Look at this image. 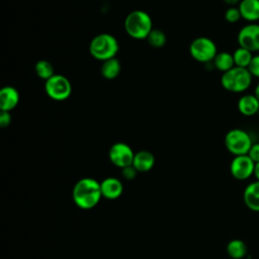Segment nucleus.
<instances>
[{"mask_svg": "<svg viewBox=\"0 0 259 259\" xmlns=\"http://www.w3.org/2000/svg\"><path fill=\"white\" fill-rule=\"evenodd\" d=\"M102 196L100 183L93 178L80 179L73 188L74 202L83 209L94 207Z\"/></svg>", "mask_w": 259, "mask_h": 259, "instance_id": "1", "label": "nucleus"}, {"mask_svg": "<svg viewBox=\"0 0 259 259\" xmlns=\"http://www.w3.org/2000/svg\"><path fill=\"white\" fill-rule=\"evenodd\" d=\"M123 25L127 35L138 40L147 39L153 29L151 16L148 12L140 9L130 12L124 18Z\"/></svg>", "mask_w": 259, "mask_h": 259, "instance_id": "2", "label": "nucleus"}, {"mask_svg": "<svg viewBox=\"0 0 259 259\" xmlns=\"http://www.w3.org/2000/svg\"><path fill=\"white\" fill-rule=\"evenodd\" d=\"M119 50L116 37L110 33H99L95 35L89 44L90 55L98 61H107L115 58Z\"/></svg>", "mask_w": 259, "mask_h": 259, "instance_id": "3", "label": "nucleus"}, {"mask_svg": "<svg viewBox=\"0 0 259 259\" xmlns=\"http://www.w3.org/2000/svg\"><path fill=\"white\" fill-rule=\"evenodd\" d=\"M253 76L247 68L234 67L228 72L223 73L221 84L224 89L233 93H243L250 88Z\"/></svg>", "mask_w": 259, "mask_h": 259, "instance_id": "4", "label": "nucleus"}, {"mask_svg": "<svg viewBox=\"0 0 259 259\" xmlns=\"http://www.w3.org/2000/svg\"><path fill=\"white\" fill-rule=\"evenodd\" d=\"M252 144L251 136L242 128H232L225 136V146L234 156L247 155Z\"/></svg>", "mask_w": 259, "mask_h": 259, "instance_id": "5", "label": "nucleus"}, {"mask_svg": "<svg viewBox=\"0 0 259 259\" xmlns=\"http://www.w3.org/2000/svg\"><path fill=\"white\" fill-rule=\"evenodd\" d=\"M218 53L215 42L206 36L194 38L189 46L190 56L199 63L207 64L212 62Z\"/></svg>", "mask_w": 259, "mask_h": 259, "instance_id": "6", "label": "nucleus"}, {"mask_svg": "<svg viewBox=\"0 0 259 259\" xmlns=\"http://www.w3.org/2000/svg\"><path fill=\"white\" fill-rule=\"evenodd\" d=\"M46 94L53 100L64 101L71 96L72 85L70 80L61 74H55L45 81Z\"/></svg>", "mask_w": 259, "mask_h": 259, "instance_id": "7", "label": "nucleus"}, {"mask_svg": "<svg viewBox=\"0 0 259 259\" xmlns=\"http://www.w3.org/2000/svg\"><path fill=\"white\" fill-rule=\"evenodd\" d=\"M237 40L239 47L252 53L259 52V23H247L238 32Z\"/></svg>", "mask_w": 259, "mask_h": 259, "instance_id": "8", "label": "nucleus"}, {"mask_svg": "<svg viewBox=\"0 0 259 259\" xmlns=\"http://www.w3.org/2000/svg\"><path fill=\"white\" fill-rule=\"evenodd\" d=\"M108 157L110 162L114 166L122 169L126 166L133 165L135 153L127 144L122 142H117L110 147L108 152Z\"/></svg>", "mask_w": 259, "mask_h": 259, "instance_id": "9", "label": "nucleus"}, {"mask_svg": "<svg viewBox=\"0 0 259 259\" xmlns=\"http://www.w3.org/2000/svg\"><path fill=\"white\" fill-rule=\"evenodd\" d=\"M255 163L248 155L234 156L230 164V172L237 180H246L254 174Z\"/></svg>", "mask_w": 259, "mask_h": 259, "instance_id": "10", "label": "nucleus"}, {"mask_svg": "<svg viewBox=\"0 0 259 259\" xmlns=\"http://www.w3.org/2000/svg\"><path fill=\"white\" fill-rule=\"evenodd\" d=\"M18 90L13 86H4L0 90V108L2 111H11L19 103Z\"/></svg>", "mask_w": 259, "mask_h": 259, "instance_id": "11", "label": "nucleus"}, {"mask_svg": "<svg viewBox=\"0 0 259 259\" xmlns=\"http://www.w3.org/2000/svg\"><path fill=\"white\" fill-rule=\"evenodd\" d=\"M237 108L244 116H254L259 113V100L254 93L243 94L238 100Z\"/></svg>", "mask_w": 259, "mask_h": 259, "instance_id": "12", "label": "nucleus"}, {"mask_svg": "<svg viewBox=\"0 0 259 259\" xmlns=\"http://www.w3.org/2000/svg\"><path fill=\"white\" fill-rule=\"evenodd\" d=\"M242 19L248 23L259 20V0H241L238 5Z\"/></svg>", "mask_w": 259, "mask_h": 259, "instance_id": "13", "label": "nucleus"}, {"mask_svg": "<svg viewBox=\"0 0 259 259\" xmlns=\"http://www.w3.org/2000/svg\"><path fill=\"white\" fill-rule=\"evenodd\" d=\"M243 200L246 206L252 211L259 212V181L249 183L243 192Z\"/></svg>", "mask_w": 259, "mask_h": 259, "instance_id": "14", "label": "nucleus"}, {"mask_svg": "<svg viewBox=\"0 0 259 259\" xmlns=\"http://www.w3.org/2000/svg\"><path fill=\"white\" fill-rule=\"evenodd\" d=\"M101 193L107 199H115L122 193L123 186L119 179L115 177H108L100 183Z\"/></svg>", "mask_w": 259, "mask_h": 259, "instance_id": "15", "label": "nucleus"}, {"mask_svg": "<svg viewBox=\"0 0 259 259\" xmlns=\"http://www.w3.org/2000/svg\"><path fill=\"white\" fill-rule=\"evenodd\" d=\"M155 164L154 155L146 150L139 151L135 154L133 166L138 170V172H148Z\"/></svg>", "mask_w": 259, "mask_h": 259, "instance_id": "16", "label": "nucleus"}, {"mask_svg": "<svg viewBox=\"0 0 259 259\" xmlns=\"http://www.w3.org/2000/svg\"><path fill=\"white\" fill-rule=\"evenodd\" d=\"M121 71V64L118 59L112 58L107 61L102 62L100 73L104 79L113 80L115 79Z\"/></svg>", "mask_w": 259, "mask_h": 259, "instance_id": "17", "label": "nucleus"}, {"mask_svg": "<svg viewBox=\"0 0 259 259\" xmlns=\"http://www.w3.org/2000/svg\"><path fill=\"white\" fill-rule=\"evenodd\" d=\"M211 63L213 64V67L222 73L228 72L235 67L233 54L229 52H219Z\"/></svg>", "mask_w": 259, "mask_h": 259, "instance_id": "18", "label": "nucleus"}, {"mask_svg": "<svg viewBox=\"0 0 259 259\" xmlns=\"http://www.w3.org/2000/svg\"><path fill=\"white\" fill-rule=\"evenodd\" d=\"M227 253L233 259H242L248 253L246 243L240 239L231 240L227 245Z\"/></svg>", "mask_w": 259, "mask_h": 259, "instance_id": "19", "label": "nucleus"}, {"mask_svg": "<svg viewBox=\"0 0 259 259\" xmlns=\"http://www.w3.org/2000/svg\"><path fill=\"white\" fill-rule=\"evenodd\" d=\"M253 56H254L253 53L250 52L249 50L239 47L233 53L235 66L241 67V68H248L253 59Z\"/></svg>", "mask_w": 259, "mask_h": 259, "instance_id": "20", "label": "nucleus"}, {"mask_svg": "<svg viewBox=\"0 0 259 259\" xmlns=\"http://www.w3.org/2000/svg\"><path fill=\"white\" fill-rule=\"evenodd\" d=\"M34 71H35L36 76L39 79H42L45 81H47L48 79H50L51 77H53L55 75L54 67H53L52 63L47 60L37 61L34 66Z\"/></svg>", "mask_w": 259, "mask_h": 259, "instance_id": "21", "label": "nucleus"}, {"mask_svg": "<svg viewBox=\"0 0 259 259\" xmlns=\"http://www.w3.org/2000/svg\"><path fill=\"white\" fill-rule=\"evenodd\" d=\"M147 40L149 45L155 49H160L166 45L167 37L164 31L158 28H153L149 33Z\"/></svg>", "mask_w": 259, "mask_h": 259, "instance_id": "22", "label": "nucleus"}, {"mask_svg": "<svg viewBox=\"0 0 259 259\" xmlns=\"http://www.w3.org/2000/svg\"><path fill=\"white\" fill-rule=\"evenodd\" d=\"M241 18H242V16H241V13H240V10H239L238 6L229 7L225 11V19L229 23H236Z\"/></svg>", "mask_w": 259, "mask_h": 259, "instance_id": "23", "label": "nucleus"}, {"mask_svg": "<svg viewBox=\"0 0 259 259\" xmlns=\"http://www.w3.org/2000/svg\"><path fill=\"white\" fill-rule=\"evenodd\" d=\"M247 69L249 70L253 78L259 79V54H256L253 56V59Z\"/></svg>", "mask_w": 259, "mask_h": 259, "instance_id": "24", "label": "nucleus"}, {"mask_svg": "<svg viewBox=\"0 0 259 259\" xmlns=\"http://www.w3.org/2000/svg\"><path fill=\"white\" fill-rule=\"evenodd\" d=\"M138 173V170L133 166V165H130V166H126L124 168L121 169V175L127 179V180H132L136 177Z\"/></svg>", "mask_w": 259, "mask_h": 259, "instance_id": "25", "label": "nucleus"}, {"mask_svg": "<svg viewBox=\"0 0 259 259\" xmlns=\"http://www.w3.org/2000/svg\"><path fill=\"white\" fill-rule=\"evenodd\" d=\"M247 155L253 160L254 163L259 162V142L252 144Z\"/></svg>", "mask_w": 259, "mask_h": 259, "instance_id": "26", "label": "nucleus"}, {"mask_svg": "<svg viewBox=\"0 0 259 259\" xmlns=\"http://www.w3.org/2000/svg\"><path fill=\"white\" fill-rule=\"evenodd\" d=\"M11 123V114L9 111H2L0 112V126L7 127Z\"/></svg>", "mask_w": 259, "mask_h": 259, "instance_id": "27", "label": "nucleus"}, {"mask_svg": "<svg viewBox=\"0 0 259 259\" xmlns=\"http://www.w3.org/2000/svg\"><path fill=\"white\" fill-rule=\"evenodd\" d=\"M229 7H232V6H237L239 5V3L241 2V0H223Z\"/></svg>", "mask_w": 259, "mask_h": 259, "instance_id": "28", "label": "nucleus"}, {"mask_svg": "<svg viewBox=\"0 0 259 259\" xmlns=\"http://www.w3.org/2000/svg\"><path fill=\"white\" fill-rule=\"evenodd\" d=\"M256 178V180L259 181V162L255 163V168H254V174H253Z\"/></svg>", "mask_w": 259, "mask_h": 259, "instance_id": "29", "label": "nucleus"}, {"mask_svg": "<svg viewBox=\"0 0 259 259\" xmlns=\"http://www.w3.org/2000/svg\"><path fill=\"white\" fill-rule=\"evenodd\" d=\"M254 94H255V96L258 98V100H259V82L257 83V85L255 86V89H254Z\"/></svg>", "mask_w": 259, "mask_h": 259, "instance_id": "30", "label": "nucleus"}]
</instances>
